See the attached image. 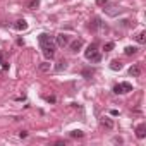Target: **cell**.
<instances>
[{"label":"cell","mask_w":146,"mask_h":146,"mask_svg":"<svg viewBox=\"0 0 146 146\" xmlns=\"http://www.w3.org/2000/svg\"><path fill=\"white\" fill-rule=\"evenodd\" d=\"M65 69H67V60L57 62V65H55V70H57V72H62V70H65Z\"/></svg>","instance_id":"obj_12"},{"label":"cell","mask_w":146,"mask_h":146,"mask_svg":"<svg viewBox=\"0 0 146 146\" xmlns=\"http://www.w3.org/2000/svg\"><path fill=\"white\" fill-rule=\"evenodd\" d=\"M129 91H132V84L131 83H119V84L113 86V93L115 95H125Z\"/></svg>","instance_id":"obj_2"},{"label":"cell","mask_w":146,"mask_h":146,"mask_svg":"<svg viewBox=\"0 0 146 146\" xmlns=\"http://www.w3.org/2000/svg\"><path fill=\"white\" fill-rule=\"evenodd\" d=\"M38 5H40V0H29L28 2V9H31V11L38 9Z\"/></svg>","instance_id":"obj_16"},{"label":"cell","mask_w":146,"mask_h":146,"mask_svg":"<svg viewBox=\"0 0 146 146\" xmlns=\"http://www.w3.org/2000/svg\"><path fill=\"white\" fill-rule=\"evenodd\" d=\"M83 43H84V41H83L81 38H78V40H74V41H72V43H69V46H70V52H74V53H76V52H79V50L83 48Z\"/></svg>","instance_id":"obj_4"},{"label":"cell","mask_w":146,"mask_h":146,"mask_svg":"<svg viewBox=\"0 0 146 146\" xmlns=\"http://www.w3.org/2000/svg\"><path fill=\"white\" fill-rule=\"evenodd\" d=\"M95 52H98V43H91V45H88V48H86V52H84V57L90 58Z\"/></svg>","instance_id":"obj_5"},{"label":"cell","mask_w":146,"mask_h":146,"mask_svg":"<svg viewBox=\"0 0 146 146\" xmlns=\"http://www.w3.org/2000/svg\"><path fill=\"white\" fill-rule=\"evenodd\" d=\"M40 45H41V50H43V55L46 57V58H53V55H55V45H53V41H52V36L50 35H46V33H41L40 35Z\"/></svg>","instance_id":"obj_1"},{"label":"cell","mask_w":146,"mask_h":146,"mask_svg":"<svg viewBox=\"0 0 146 146\" xmlns=\"http://www.w3.org/2000/svg\"><path fill=\"white\" fill-rule=\"evenodd\" d=\"M67 2H69V0H67Z\"/></svg>","instance_id":"obj_26"},{"label":"cell","mask_w":146,"mask_h":146,"mask_svg":"<svg viewBox=\"0 0 146 146\" xmlns=\"http://www.w3.org/2000/svg\"><path fill=\"white\" fill-rule=\"evenodd\" d=\"M90 28H91V29H98V28H103V23H102V19H100V17H95V19H93V23L90 24Z\"/></svg>","instance_id":"obj_11"},{"label":"cell","mask_w":146,"mask_h":146,"mask_svg":"<svg viewBox=\"0 0 146 146\" xmlns=\"http://www.w3.org/2000/svg\"><path fill=\"white\" fill-rule=\"evenodd\" d=\"M88 60H91V62H95V64H98V62L102 60V53H100V52H95V53H93V55H91V57H90Z\"/></svg>","instance_id":"obj_15"},{"label":"cell","mask_w":146,"mask_h":146,"mask_svg":"<svg viewBox=\"0 0 146 146\" xmlns=\"http://www.w3.org/2000/svg\"><path fill=\"white\" fill-rule=\"evenodd\" d=\"M108 4V0H96V5H105Z\"/></svg>","instance_id":"obj_21"},{"label":"cell","mask_w":146,"mask_h":146,"mask_svg":"<svg viewBox=\"0 0 146 146\" xmlns=\"http://www.w3.org/2000/svg\"><path fill=\"white\" fill-rule=\"evenodd\" d=\"M91 74H93V72H90V70H83V76H84L86 79H90V78H91Z\"/></svg>","instance_id":"obj_20"},{"label":"cell","mask_w":146,"mask_h":146,"mask_svg":"<svg viewBox=\"0 0 146 146\" xmlns=\"http://www.w3.org/2000/svg\"><path fill=\"white\" fill-rule=\"evenodd\" d=\"M57 45L60 46V48H65L67 45H69V35H64V33H60V35H57Z\"/></svg>","instance_id":"obj_3"},{"label":"cell","mask_w":146,"mask_h":146,"mask_svg":"<svg viewBox=\"0 0 146 146\" xmlns=\"http://www.w3.org/2000/svg\"><path fill=\"white\" fill-rule=\"evenodd\" d=\"M113 46H115V45H113L112 41H108V43H105V46H103V50H105V52H112V50H113Z\"/></svg>","instance_id":"obj_18"},{"label":"cell","mask_w":146,"mask_h":146,"mask_svg":"<svg viewBox=\"0 0 146 146\" xmlns=\"http://www.w3.org/2000/svg\"><path fill=\"white\" fill-rule=\"evenodd\" d=\"M113 143H122V137H113Z\"/></svg>","instance_id":"obj_24"},{"label":"cell","mask_w":146,"mask_h":146,"mask_svg":"<svg viewBox=\"0 0 146 146\" xmlns=\"http://www.w3.org/2000/svg\"><path fill=\"white\" fill-rule=\"evenodd\" d=\"M129 74H131L132 78H137V76L141 74V67H139V65H131V67H129Z\"/></svg>","instance_id":"obj_8"},{"label":"cell","mask_w":146,"mask_h":146,"mask_svg":"<svg viewBox=\"0 0 146 146\" xmlns=\"http://www.w3.org/2000/svg\"><path fill=\"white\" fill-rule=\"evenodd\" d=\"M110 69L112 70H120L122 69V62L120 60H112L110 62Z\"/></svg>","instance_id":"obj_13"},{"label":"cell","mask_w":146,"mask_h":146,"mask_svg":"<svg viewBox=\"0 0 146 146\" xmlns=\"http://www.w3.org/2000/svg\"><path fill=\"white\" fill-rule=\"evenodd\" d=\"M136 136H137L139 139H143V137H146V125H144V124H141V125H137V129H136Z\"/></svg>","instance_id":"obj_7"},{"label":"cell","mask_w":146,"mask_h":146,"mask_svg":"<svg viewBox=\"0 0 146 146\" xmlns=\"http://www.w3.org/2000/svg\"><path fill=\"white\" fill-rule=\"evenodd\" d=\"M134 38H136V41H137L139 45H144V43H146V33H144V31H139Z\"/></svg>","instance_id":"obj_9"},{"label":"cell","mask_w":146,"mask_h":146,"mask_svg":"<svg viewBox=\"0 0 146 146\" xmlns=\"http://www.w3.org/2000/svg\"><path fill=\"white\" fill-rule=\"evenodd\" d=\"M2 62H5V60H4V55H2V52H0V64H2Z\"/></svg>","instance_id":"obj_25"},{"label":"cell","mask_w":146,"mask_h":146,"mask_svg":"<svg viewBox=\"0 0 146 146\" xmlns=\"http://www.w3.org/2000/svg\"><path fill=\"white\" fill-rule=\"evenodd\" d=\"M83 136H84L83 131H72L70 132V137H83Z\"/></svg>","instance_id":"obj_17"},{"label":"cell","mask_w":146,"mask_h":146,"mask_svg":"<svg viewBox=\"0 0 146 146\" xmlns=\"http://www.w3.org/2000/svg\"><path fill=\"white\" fill-rule=\"evenodd\" d=\"M45 100L50 102V103H55V96H45Z\"/></svg>","instance_id":"obj_22"},{"label":"cell","mask_w":146,"mask_h":146,"mask_svg":"<svg viewBox=\"0 0 146 146\" xmlns=\"http://www.w3.org/2000/svg\"><path fill=\"white\" fill-rule=\"evenodd\" d=\"M102 125L107 127V129H113V120H112L110 117H103V119H102Z\"/></svg>","instance_id":"obj_10"},{"label":"cell","mask_w":146,"mask_h":146,"mask_svg":"<svg viewBox=\"0 0 146 146\" xmlns=\"http://www.w3.org/2000/svg\"><path fill=\"white\" fill-rule=\"evenodd\" d=\"M14 29H17V31H26V29H28V23H26L24 19H19V21L14 23Z\"/></svg>","instance_id":"obj_6"},{"label":"cell","mask_w":146,"mask_h":146,"mask_svg":"<svg viewBox=\"0 0 146 146\" xmlns=\"http://www.w3.org/2000/svg\"><path fill=\"white\" fill-rule=\"evenodd\" d=\"M26 136H28V132H26V131H21V132H19V137H26Z\"/></svg>","instance_id":"obj_23"},{"label":"cell","mask_w":146,"mask_h":146,"mask_svg":"<svg viewBox=\"0 0 146 146\" xmlns=\"http://www.w3.org/2000/svg\"><path fill=\"white\" fill-rule=\"evenodd\" d=\"M124 53L125 55H136L137 53V46H125L124 48Z\"/></svg>","instance_id":"obj_14"},{"label":"cell","mask_w":146,"mask_h":146,"mask_svg":"<svg viewBox=\"0 0 146 146\" xmlns=\"http://www.w3.org/2000/svg\"><path fill=\"white\" fill-rule=\"evenodd\" d=\"M40 70H41V72H46V70H50V64H48V62L41 64V65H40Z\"/></svg>","instance_id":"obj_19"}]
</instances>
